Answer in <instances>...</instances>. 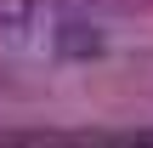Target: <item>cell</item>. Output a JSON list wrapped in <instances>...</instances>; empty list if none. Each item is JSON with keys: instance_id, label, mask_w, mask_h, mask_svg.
<instances>
[{"instance_id": "1", "label": "cell", "mask_w": 153, "mask_h": 148, "mask_svg": "<svg viewBox=\"0 0 153 148\" xmlns=\"http://www.w3.org/2000/svg\"><path fill=\"white\" fill-rule=\"evenodd\" d=\"M57 51H62V57H97V51H102V34H97L91 23H62Z\"/></svg>"}]
</instances>
